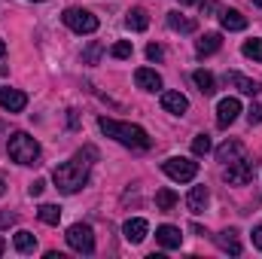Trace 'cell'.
<instances>
[{"mask_svg": "<svg viewBox=\"0 0 262 259\" xmlns=\"http://www.w3.org/2000/svg\"><path fill=\"white\" fill-rule=\"evenodd\" d=\"M95 156H98V153H95V146H85V149H82V153H76L70 162H61V165L52 171L55 186H58L64 195L79 192V189L85 186V180H89V171H92V159H95Z\"/></svg>", "mask_w": 262, "mask_h": 259, "instance_id": "1", "label": "cell"}, {"mask_svg": "<svg viewBox=\"0 0 262 259\" xmlns=\"http://www.w3.org/2000/svg\"><path fill=\"white\" fill-rule=\"evenodd\" d=\"M98 128L104 131L107 137H113V140H119V143H125L131 149H149V134L140 128V125H128V122H116V119H107V116H101L98 119Z\"/></svg>", "mask_w": 262, "mask_h": 259, "instance_id": "2", "label": "cell"}, {"mask_svg": "<svg viewBox=\"0 0 262 259\" xmlns=\"http://www.w3.org/2000/svg\"><path fill=\"white\" fill-rule=\"evenodd\" d=\"M6 149H9V159L18 162V165H40V143L25 131H15L9 137Z\"/></svg>", "mask_w": 262, "mask_h": 259, "instance_id": "3", "label": "cell"}, {"mask_svg": "<svg viewBox=\"0 0 262 259\" xmlns=\"http://www.w3.org/2000/svg\"><path fill=\"white\" fill-rule=\"evenodd\" d=\"M162 171L171 177V180H177V183H189V180H195L198 174V162H192V159H165L162 162Z\"/></svg>", "mask_w": 262, "mask_h": 259, "instance_id": "4", "label": "cell"}, {"mask_svg": "<svg viewBox=\"0 0 262 259\" xmlns=\"http://www.w3.org/2000/svg\"><path fill=\"white\" fill-rule=\"evenodd\" d=\"M64 238H67V244H70L76 253H95V232H92V226L76 223V226L67 229Z\"/></svg>", "mask_w": 262, "mask_h": 259, "instance_id": "5", "label": "cell"}, {"mask_svg": "<svg viewBox=\"0 0 262 259\" xmlns=\"http://www.w3.org/2000/svg\"><path fill=\"white\" fill-rule=\"evenodd\" d=\"M64 25L70 31H76V34H92V31H98V18L89 12V9H76V6H70L64 9Z\"/></svg>", "mask_w": 262, "mask_h": 259, "instance_id": "6", "label": "cell"}, {"mask_svg": "<svg viewBox=\"0 0 262 259\" xmlns=\"http://www.w3.org/2000/svg\"><path fill=\"white\" fill-rule=\"evenodd\" d=\"M226 180H229L232 186H247V183L253 180V162H250L247 156L229 162V165H226Z\"/></svg>", "mask_w": 262, "mask_h": 259, "instance_id": "7", "label": "cell"}, {"mask_svg": "<svg viewBox=\"0 0 262 259\" xmlns=\"http://www.w3.org/2000/svg\"><path fill=\"white\" fill-rule=\"evenodd\" d=\"M238 113H241V101L238 98H223L220 107H216V125L220 128H229L238 119Z\"/></svg>", "mask_w": 262, "mask_h": 259, "instance_id": "8", "label": "cell"}, {"mask_svg": "<svg viewBox=\"0 0 262 259\" xmlns=\"http://www.w3.org/2000/svg\"><path fill=\"white\" fill-rule=\"evenodd\" d=\"M0 107L9 113H21L28 107V95L18 89H0Z\"/></svg>", "mask_w": 262, "mask_h": 259, "instance_id": "9", "label": "cell"}, {"mask_svg": "<svg viewBox=\"0 0 262 259\" xmlns=\"http://www.w3.org/2000/svg\"><path fill=\"white\" fill-rule=\"evenodd\" d=\"M156 241H159L165 250H177V247L183 244V235H180L177 226H159V229H156Z\"/></svg>", "mask_w": 262, "mask_h": 259, "instance_id": "10", "label": "cell"}, {"mask_svg": "<svg viewBox=\"0 0 262 259\" xmlns=\"http://www.w3.org/2000/svg\"><path fill=\"white\" fill-rule=\"evenodd\" d=\"M134 82H137V89H143V92H159V89H162V76H159L156 70H149V67L134 70Z\"/></svg>", "mask_w": 262, "mask_h": 259, "instance_id": "11", "label": "cell"}, {"mask_svg": "<svg viewBox=\"0 0 262 259\" xmlns=\"http://www.w3.org/2000/svg\"><path fill=\"white\" fill-rule=\"evenodd\" d=\"M162 107H165L168 113H174V116H183V113L189 110V101H186V95H180V92H162Z\"/></svg>", "mask_w": 262, "mask_h": 259, "instance_id": "12", "label": "cell"}, {"mask_svg": "<svg viewBox=\"0 0 262 259\" xmlns=\"http://www.w3.org/2000/svg\"><path fill=\"white\" fill-rule=\"evenodd\" d=\"M122 232H125V241H131V244H140V241L146 238V232H149V226H146V220H140V217H134V220H125V226H122Z\"/></svg>", "mask_w": 262, "mask_h": 259, "instance_id": "13", "label": "cell"}, {"mask_svg": "<svg viewBox=\"0 0 262 259\" xmlns=\"http://www.w3.org/2000/svg\"><path fill=\"white\" fill-rule=\"evenodd\" d=\"M244 156V143L241 140H226L220 149H216V162H223V165H229V162H235V159H241Z\"/></svg>", "mask_w": 262, "mask_h": 259, "instance_id": "14", "label": "cell"}, {"mask_svg": "<svg viewBox=\"0 0 262 259\" xmlns=\"http://www.w3.org/2000/svg\"><path fill=\"white\" fill-rule=\"evenodd\" d=\"M226 82L229 85H235L238 92H244V95H259V82L256 79H247V76H241V73H226Z\"/></svg>", "mask_w": 262, "mask_h": 259, "instance_id": "15", "label": "cell"}, {"mask_svg": "<svg viewBox=\"0 0 262 259\" xmlns=\"http://www.w3.org/2000/svg\"><path fill=\"white\" fill-rule=\"evenodd\" d=\"M216 244H220V250H226V253H232V256L241 253V241H238V232H235V229L220 232V235H216Z\"/></svg>", "mask_w": 262, "mask_h": 259, "instance_id": "16", "label": "cell"}, {"mask_svg": "<svg viewBox=\"0 0 262 259\" xmlns=\"http://www.w3.org/2000/svg\"><path fill=\"white\" fill-rule=\"evenodd\" d=\"M207 198H210L207 186H192V192L186 195V207H189L192 213H201V210L207 207Z\"/></svg>", "mask_w": 262, "mask_h": 259, "instance_id": "17", "label": "cell"}, {"mask_svg": "<svg viewBox=\"0 0 262 259\" xmlns=\"http://www.w3.org/2000/svg\"><path fill=\"white\" fill-rule=\"evenodd\" d=\"M220 21H223L226 31H244V28H247V18H244L238 9H223V12H220Z\"/></svg>", "mask_w": 262, "mask_h": 259, "instance_id": "18", "label": "cell"}, {"mask_svg": "<svg viewBox=\"0 0 262 259\" xmlns=\"http://www.w3.org/2000/svg\"><path fill=\"white\" fill-rule=\"evenodd\" d=\"M168 25H171L174 31H180V34H195V28H198L195 18H186V15H180V12H168Z\"/></svg>", "mask_w": 262, "mask_h": 259, "instance_id": "19", "label": "cell"}, {"mask_svg": "<svg viewBox=\"0 0 262 259\" xmlns=\"http://www.w3.org/2000/svg\"><path fill=\"white\" fill-rule=\"evenodd\" d=\"M220 46H223V37H220V34H204L195 43V52L198 55H213Z\"/></svg>", "mask_w": 262, "mask_h": 259, "instance_id": "20", "label": "cell"}, {"mask_svg": "<svg viewBox=\"0 0 262 259\" xmlns=\"http://www.w3.org/2000/svg\"><path fill=\"white\" fill-rule=\"evenodd\" d=\"M125 25H128L131 31H146V28H149V15H146V9L134 6V9L128 12V18H125Z\"/></svg>", "mask_w": 262, "mask_h": 259, "instance_id": "21", "label": "cell"}, {"mask_svg": "<svg viewBox=\"0 0 262 259\" xmlns=\"http://www.w3.org/2000/svg\"><path fill=\"white\" fill-rule=\"evenodd\" d=\"M174 204H177V192L174 189H159L156 192V210H162V213H168V210H174Z\"/></svg>", "mask_w": 262, "mask_h": 259, "instance_id": "22", "label": "cell"}, {"mask_svg": "<svg viewBox=\"0 0 262 259\" xmlns=\"http://www.w3.org/2000/svg\"><path fill=\"white\" fill-rule=\"evenodd\" d=\"M192 79H195V85L201 89V95H213V92H216V79H213V73H207V70H195Z\"/></svg>", "mask_w": 262, "mask_h": 259, "instance_id": "23", "label": "cell"}, {"mask_svg": "<svg viewBox=\"0 0 262 259\" xmlns=\"http://www.w3.org/2000/svg\"><path fill=\"white\" fill-rule=\"evenodd\" d=\"M12 244H15V250H18V253H31V250L37 247V238H34L31 232H25V229H21V232H15Z\"/></svg>", "mask_w": 262, "mask_h": 259, "instance_id": "24", "label": "cell"}, {"mask_svg": "<svg viewBox=\"0 0 262 259\" xmlns=\"http://www.w3.org/2000/svg\"><path fill=\"white\" fill-rule=\"evenodd\" d=\"M40 220L46 223V226H58V220H61V207L58 204H40Z\"/></svg>", "mask_w": 262, "mask_h": 259, "instance_id": "25", "label": "cell"}, {"mask_svg": "<svg viewBox=\"0 0 262 259\" xmlns=\"http://www.w3.org/2000/svg\"><path fill=\"white\" fill-rule=\"evenodd\" d=\"M101 52H104V46H101V43L95 40V43H89V49L82 52V61H85V64H98V58H101Z\"/></svg>", "mask_w": 262, "mask_h": 259, "instance_id": "26", "label": "cell"}, {"mask_svg": "<svg viewBox=\"0 0 262 259\" xmlns=\"http://www.w3.org/2000/svg\"><path fill=\"white\" fill-rule=\"evenodd\" d=\"M241 52H244L247 58H253V61H262V40H247Z\"/></svg>", "mask_w": 262, "mask_h": 259, "instance_id": "27", "label": "cell"}, {"mask_svg": "<svg viewBox=\"0 0 262 259\" xmlns=\"http://www.w3.org/2000/svg\"><path fill=\"white\" fill-rule=\"evenodd\" d=\"M192 153L195 156H207L210 153V137L207 134H198L195 140H192Z\"/></svg>", "mask_w": 262, "mask_h": 259, "instance_id": "28", "label": "cell"}, {"mask_svg": "<svg viewBox=\"0 0 262 259\" xmlns=\"http://www.w3.org/2000/svg\"><path fill=\"white\" fill-rule=\"evenodd\" d=\"M131 52H134V49H131L128 40H119V43L110 49V55H113V58H131Z\"/></svg>", "mask_w": 262, "mask_h": 259, "instance_id": "29", "label": "cell"}, {"mask_svg": "<svg viewBox=\"0 0 262 259\" xmlns=\"http://www.w3.org/2000/svg\"><path fill=\"white\" fill-rule=\"evenodd\" d=\"M146 58H149V61H162V58H165V49H162L159 43H149V46H146Z\"/></svg>", "mask_w": 262, "mask_h": 259, "instance_id": "30", "label": "cell"}, {"mask_svg": "<svg viewBox=\"0 0 262 259\" xmlns=\"http://www.w3.org/2000/svg\"><path fill=\"white\" fill-rule=\"evenodd\" d=\"M247 122H250V125H259L262 122V104H250V110H247Z\"/></svg>", "mask_w": 262, "mask_h": 259, "instance_id": "31", "label": "cell"}, {"mask_svg": "<svg viewBox=\"0 0 262 259\" xmlns=\"http://www.w3.org/2000/svg\"><path fill=\"white\" fill-rule=\"evenodd\" d=\"M18 217L12 213V210H0V229H6V226H12Z\"/></svg>", "mask_w": 262, "mask_h": 259, "instance_id": "32", "label": "cell"}, {"mask_svg": "<svg viewBox=\"0 0 262 259\" xmlns=\"http://www.w3.org/2000/svg\"><path fill=\"white\" fill-rule=\"evenodd\" d=\"M253 247H256V250H262V226H256V229H253Z\"/></svg>", "mask_w": 262, "mask_h": 259, "instance_id": "33", "label": "cell"}, {"mask_svg": "<svg viewBox=\"0 0 262 259\" xmlns=\"http://www.w3.org/2000/svg\"><path fill=\"white\" fill-rule=\"evenodd\" d=\"M43 189H46V183H43V180H34V183H31V195H40Z\"/></svg>", "mask_w": 262, "mask_h": 259, "instance_id": "34", "label": "cell"}, {"mask_svg": "<svg viewBox=\"0 0 262 259\" xmlns=\"http://www.w3.org/2000/svg\"><path fill=\"white\" fill-rule=\"evenodd\" d=\"M6 192V174H3V171H0V195Z\"/></svg>", "mask_w": 262, "mask_h": 259, "instance_id": "35", "label": "cell"}, {"mask_svg": "<svg viewBox=\"0 0 262 259\" xmlns=\"http://www.w3.org/2000/svg\"><path fill=\"white\" fill-rule=\"evenodd\" d=\"M3 52H6V43H3V40H0V58H3Z\"/></svg>", "mask_w": 262, "mask_h": 259, "instance_id": "36", "label": "cell"}, {"mask_svg": "<svg viewBox=\"0 0 262 259\" xmlns=\"http://www.w3.org/2000/svg\"><path fill=\"white\" fill-rule=\"evenodd\" d=\"M3 250H6V241H3V238H0V256H3Z\"/></svg>", "mask_w": 262, "mask_h": 259, "instance_id": "37", "label": "cell"}, {"mask_svg": "<svg viewBox=\"0 0 262 259\" xmlns=\"http://www.w3.org/2000/svg\"><path fill=\"white\" fill-rule=\"evenodd\" d=\"M180 3H183V6H189V3H201V0H180Z\"/></svg>", "mask_w": 262, "mask_h": 259, "instance_id": "38", "label": "cell"}, {"mask_svg": "<svg viewBox=\"0 0 262 259\" xmlns=\"http://www.w3.org/2000/svg\"><path fill=\"white\" fill-rule=\"evenodd\" d=\"M250 3H253V6H262V0H250Z\"/></svg>", "mask_w": 262, "mask_h": 259, "instance_id": "39", "label": "cell"}, {"mask_svg": "<svg viewBox=\"0 0 262 259\" xmlns=\"http://www.w3.org/2000/svg\"><path fill=\"white\" fill-rule=\"evenodd\" d=\"M37 3H40V0H37Z\"/></svg>", "mask_w": 262, "mask_h": 259, "instance_id": "40", "label": "cell"}]
</instances>
